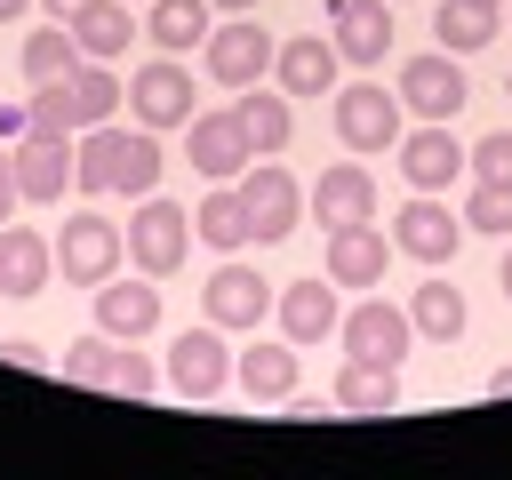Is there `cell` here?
Wrapping results in <instances>:
<instances>
[{"label":"cell","mask_w":512,"mask_h":480,"mask_svg":"<svg viewBox=\"0 0 512 480\" xmlns=\"http://www.w3.org/2000/svg\"><path fill=\"white\" fill-rule=\"evenodd\" d=\"M160 144H152V128H120V120H104V128H80V144H72V184L80 192H152L160 184Z\"/></svg>","instance_id":"obj_1"},{"label":"cell","mask_w":512,"mask_h":480,"mask_svg":"<svg viewBox=\"0 0 512 480\" xmlns=\"http://www.w3.org/2000/svg\"><path fill=\"white\" fill-rule=\"evenodd\" d=\"M56 368H64V384H104V392H128V400H144V392L160 384L152 360L128 352V336H104V328H96V336H72Z\"/></svg>","instance_id":"obj_2"},{"label":"cell","mask_w":512,"mask_h":480,"mask_svg":"<svg viewBox=\"0 0 512 480\" xmlns=\"http://www.w3.org/2000/svg\"><path fill=\"white\" fill-rule=\"evenodd\" d=\"M120 256H128L120 224H104L96 208L64 216V232H56V272H64L72 288H96V280H112V272H120Z\"/></svg>","instance_id":"obj_3"},{"label":"cell","mask_w":512,"mask_h":480,"mask_svg":"<svg viewBox=\"0 0 512 480\" xmlns=\"http://www.w3.org/2000/svg\"><path fill=\"white\" fill-rule=\"evenodd\" d=\"M240 200H248V232H256L264 248L288 240L296 216H304V184H296L280 160H248V168H240Z\"/></svg>","instance_id":"obj_4"},{"label":"cell","mask_w":512,"mask_h":480,"mask_svg":"<svg viewBox=\"0 0 512 480\" xmlns=\"http://www.w3.org/2000/svg\"><path fill=\"white\" fill-rule=\"evenodd\" d=\"M184 248H192V216H184L176 200H152V192H144V208L128 216V256H136V272H144V280H168V272L184 264Z\"/></svg>","instance_id":"obj_5"},{"label":"cell","mask_w":512,"mask_h":480,"mask_svg":"<svg viewBox=\"0 0 512 480\" xmlns=\"http://www.w3.org/2000/svg\"><path fill=\"white\" fill-rule=\"evenodd\" d=\"M232 384V352H224V328L208 320V328H184L176 344H168V392L176 400H216Z\"/></svg>","instance_id":"obj_6"},{"label":"cell","mask_w":512,"mask_h":480,"mask_svg":"<svg viewBox=\"0 0 512 480\" xmlns=\"http://www.w3.org/2000/svg\"><path fill=\"white\" fill-rule=\"evenodd\" d=\"M200 64H208V80H224V88H248V80H264V72H272V32H256V16L208 24V40H200Z\"/></svg>","instance_id":"obj_7"},{"label":"cell","mask_w":512,"mask_h":480,"mask_svg":"<svg viewBox=\"0 0 512 480\" xmlns=\"http://www.w3.org/2000/svg\"><path fill=\"white\" fill-rule=\"evenodd\" d=\"M464 96H472V80H464V64H456L448 48H432V56H408V64H400V104H416L424 120H456V112H464Z\"/></svg>","instance_id":"obj_8"},{"label":"cell","mask_w":512,"mask_h":480,"mask_svg":"<svg viewBox=\"0 0 512 480\" xmlns=\"http://www.w3.org/2000/svg\"><path fill=\"white\" fill-rule=\"evenodd\" d=\"M336 136H344L352 152H392V144H400V88H392V96H384L376 80L344 88V96H336Z\"/></svg>","instance_id":"obj_9"},{"label":"cell","mask_w":512,"mask_h":480,"mask_svg":"<svg viewBox=\"0 0 512 480\" xmlns=\"http://www.w3.org/2000/svg\"><path fill=\"white\" fill-rule=\"evenodd\" d=\"M456 240H464V216H448L432 192H416V200L392 216V248L416 256V264H456Z\"/></svg>","instance_id":"obj_10"},{"label":"cell","mask_w":512,"mask_h":480,"mask_svg":"<svg viewBox=\"0 0 512 480\" xmlns=\"http://www.w3.org/2000/svg\"><path fill=\"white\" fill-rule=\"evenodd\" d=\"M336 336H344V352H352V360H392V368H400V352H408L416 320H408L400 304L368 296V304H352V312L336 320Z\"/></svg>","instance_id":"obj_11"},{"label":"cell","mask_w":512,"mask_h":480,"mask_svg":"<svg viewBox=\"0 0 512 480\" xmlns=\"http://www.w3.org/2000/svg\"><path fill=\"white\" fill-rule=\"evenodd\" d=\"M128 104H136L144 128H184V120H192V72H184L176 56H152V64L128 80Z\"/></svg>","instance_id":"obj_12"},{"label":"cell","mask_w":512,"mask_h":480,"mask_svg":"<svg viewBox=\"0 0 512 480\" xmlns=\"http://www.w3.org/2000/svg\"><path fill=\"white\" fill-rule=\"evenodd\" d=\"M184 136H192V168H200V176H216V184H232V176L256 160V144H248V128H240V112H192V120H184Z\"/></svg>","instance_id":"obj_13"},{"label":"cell","mask_w":512,"mask_h":480,"mask_svg":"<svg viewBox=\"0 0 512 480\" xmlns=\"http://www.w3.org/2000/svg\"><path fill=\"white\" fill-rule=\"evenodd\" d=\"M328 32L344 64H384L392 48V0H328Z\"/></svg>","instance_id":"obj_14"},{"label":"cell","mask_w":512,"mask_h":480,"mask_svg":"<svg viewBox=\"0 0 512 480\" xmlns=\"http://www.w3.org/2000/svg\"><path fill=\"white\" fill-rule=\"evenodd\" d=\"M400 176H408L416 192H448V184L464 176V144L448 136V120H424L416 136H400Z\"/></svg>","instance_id":"obj_15"},{"label":"cell","mask_w":512,"mask_h":480,"mask_svg":"<svg viewBox=\"0 0 512 480\" xmlns=\"http://www.w3.org/2000/svg\"><path fill=\"white\" fill-rule=\"evenodd\" d=\"M384 256H392V240L376 232V216L368 224H328V280L336 288H376Z\"/></svg>","instance_id":"obj_16"},{"label":"cell","mask_w":512,"mask_h":480,"mask_svg":"<svg viewBox=\"0 0 512 480\" xmlns=\"http://www.w3.org/2000/svg\"><path fill=\"white\" fill-rule=\"evenodd\" d=\"M200 304H208L216 328H256V320L272 312V280H256L248 264H216L208 288H200Z\"/></svg>","instance_id":"obj_17"},{"label":"cell","mask_w":512,"mask_h":480,"mask_svg":"<svg viewBox=\"0 0 512 480\" xmlns=\"http://www.w3.org/2000/svg\"><path fill=\"white\" fill-rule=\"evenodd\" d=\"M8 160H16V192L24 200H64V184H72V136H24V144H8Z\"/></svg>","instance_id":"obj_18"},{"label":"cell","mask_w":512,"mask_h":480,"mask_svg":"<svg viewBox=\"0 0 512 480\" xmlns=\"http://www.w3.org/2000/svg\"><path fill=\"white\" fill-rule=\"evenodd\" d=\"M56 272V240L32 224H0V296H40Z\"/></svg>","instance_id":"obj_19"},{"label":"cell","mask_w":512,"mask_h":480,"mask_svg":"<svg viewBox=\"0 0 512 480\" xmlns=\"http://www.w3.org/2000/svg\"><path fill=\"white\" fill-rule=\"evenodd\" d=\"M336 40H320V32H296L288 48H272V72H280V88L288 96H328L336 88Z\"/></svg>","instance_id":"obj_20"},{"label":"cell","mask_w":512,"mask_h":480,"mask_svg":"<svg viewBox=\"0 0 512 480\" xmlns=\"http://www.w3.org/2000/svg\"><path fill=\"white\" fill-rule=\"evenodd\" d=\"M96 328L104 336H152L160 328V288H144V280H96Z\"/></svg>","instance_id":"obj_21"},{"label":"cell","mask_w":512,"mask_h":480,"mask_svg":"<svg viewBox=\"0 0 512 480\" xmlns=\"http://www.w3.org/2000/svg\"><path fill=\"white\" fill-rule=\"evenodd\" d=\"M336 280L320 288V280H288L280 288V336L288 344H320V336H336Z\"/></svg>","instance_id":"obj_22"},{"label":"cell","mask_w":512,"mask_h":480,"mask_svg":"<svg viewBox=\"0 0 512 480\" xmlns=\"http://www.w3.org/2000/svg\"><path fill=\"white\" fill-rule=\"evenodd\" d=\"M312 208H320V224H368L376 216V176L360 160H344V168H328L312 184Z\"/></svg>","instance_id":"obj_23"},{"label":"cell","mask_w":512,"mask_h":480,"mask_svg":"<svg viewBox=\"0 0 512 480\" xmlns=\"http://www.w3.org/2000/svg\"><path fill=\"white\" fill-rule=\"evenodd\" d=\"M336 408H344V416H392V408H400V368H392V360H344Z\"/></svg>","instance_id":"obj_24"},{"label":"cell","mask_w":512,"mask_h":480,"mask_svg":"<svg viewBox=\"0 0 512 480\" xmlns=\"http://www.w3.org/2000/svg\"><path fill=\"white\" fill-rule=\"evenodd\" d=\"M232 376H240L248 400H288L296 392V344L288 336L280 344H248V352H232Z\"/></svg>","instance_id":"obj_25"},{"label":"cell","mask_w":512,"mask_h":480,"mask_svg":"<svg viewBox=\"0 0 512 480\" xmlns=\"http://www.w3.org/2000/svg\"><path fill=\"white\" fill-rule=\"evenodd\" d=\"M64 96H72V128H104L112 112H120V80H112V64H96V56H80L72 64V80H64Z\"/></svg>","instance_id":"obj_26"},{"label":"cell","mask_w":512,"mask_h":480,"mask_svg":"<svg viewBox=\"0 0 512 480\" xmlns=\"http://www.w3.org/2000/svg\"><path fill=\"white\" fill-rule=\"evenodd\" d=\"M144 40L160 56H184L192 40H208V0H144Z\"/></svg>","instance_id":"obj_27"},{"label":"cell","mask_w":512,"mask_h":480,"mask_svg":"<svg viewBox=\"0 0 512 480\" xmlns=\"http://www.w3.org/2000/svg\"><path fill=\"white\" fill-rule=\"evenodd\" d=\"M232 112H240V128H248V144H256V160H272V152H280V144L296 136V112H288V96H264L256 80L240 88V104H232Z\"/></svg>","instance_id":"obj_28"},{"label":"cell","mask_w":512,"mask_h":480,"mask_svg":"<svg viewBox=\"0 0 512 480\" xmlns=\"http://www.w3.org/2000/svg\"><path fill=\"white\" fill-rule=\"evenodd\" d=\"M192 232H200L208 248H224V256H232V248H248L256 232H248V200H240V184H216V192L192 208Z\"/></svg>","instance_id":"obj_29"},{"label":"cell","mask_w":512,"mask_h":480,"mask_svg":"<svg viewBox=\"0 0 512 480\" xmlns=\"http://www.w3.org/2000/svg\"><path fill=\"white\" fill-rule=\"evenodd\" d=\"M72 40H80V56L112 64V56L136 40V16H128V0H96V8H80V16H72Z\"/></svg>","instance_id":"obj_30"},{"label":"cell","mask_w":512,"mask_h":480,"mask_svg":"<svg viewBox=\"0 0 512 480\" xmlns=\"http://www.w3.org/2000/svg\"><path fill=\"white\" fill-rule=\"evenodd\" d=\"M496 16H504V8H480V0H440L432 32H440V48H448V56H472V48H488V40H496Z\"/></svg>","instance_id":"obj_31"},{"label":"cell","mask_w":512,"mask_h":480,"mask_svg":"<svg viewBox=\"0 0 512 480\" xmlns=\"http://www.w3.org/2000/svg\"><path fill=\"white\" fill-rule=\"evenodd\" d=\"M72 64H80V40H72V24H40L32 40H24V80L40 88V80H72Z\"/></svg>","instance_id":"obj_32"},{"label":"cell","mask_w":512,"mask_h":480,"mask_svg":"<svg viewBox=\"0 0 512 480\" xmlns=\"http://www.w3.org/2000/svg\"><path fill=\"white\" fill-rule=\"evenodd\" d=\"M408 320H416V336H432V344H456V336H464V288H448V280H424V288H416V304H408Z\"/></svg>","instance_id":"obj_33"},{"label":"cell","mask_w":512,"mask_h":480,"mask_svg":"<svg viewBox=\"0 0 512 480\" xmlns=\"http://www.w3.org/2000/svg\"><path fill=\"white\" fill-rule=\"evenodd\" d=\"M464 232L512 240V184H480V176H472V192H464Z\"/></svg>","instance_id":"obj_34"},{"label":"cell","mask_w":512,"mask_h":480,"mask_svg":"<svg viewBox=\"0 0 512 480\" xmlns=\"http://www.w3.org/2000/svg\"><path fill=\"white\" fill-rule=\"evenodd\" d=\"M32 136H80V128H72L64 80H40V88H32Z\"/></svg>","instance_id":"obj_35"},{"label":"cell","mask_w":512,"mask_h":480,"mask_svg":"<svg viewBox=\"0 0 512 480\" xmlns=\"http://www.w3.org/2000/svg\"><path fill=\"white\" fill-rule=\"evenodd\" d=\"M464 168H472L480 184H512V128H496V136H480V144L464 152Z\"/></svg>","instance_id":"obj_36"},{"label":"cell","mask_w":512,"mask_h":480,"mask_svg":"<svg viewBox=\"0 0 512 480\" xmlns=\"http://www.w3.org/2000/svg\"><path fill=\"white\" fill-rule=\"evenodd\" d=\"M32 136V104H0V144H24Z\"/></svg>","instance_id":"obj_37"},{"label":"cell","mask_w":512,"mask_h":480,"mask_svg":"<svg viewBox=\"0 0 512 480\" xmlns=\"http://www.w3.org/2000/svg\"><path fill=\"white\" fill-rule=\"evenodd\" d=\"M0 360H8V368H48V352H40V344H24V336H8V344H0Z\"/></svg>","instance_id":"obj_38"},{"label":"cell","mask_w":512,"mask_h":480,"mask_svg":"<svg viewBox=\"0 0 512 480\" xmlns=\"http://www.w3.org/2000/svg\"><path fill=\"white\" fill-rule=\"evenodd\" d=\"M16 200H24V192H16V160H8V144H0V224H8Z\"/></svg>","instance_id":"obj_39"},{"label":"cell","mask_w":512,"mask_h":480,"mask_svg":"<svg viewBox=\"0 0 512 480\" xmlns=\"http://www.w3.org/2000/svg\"><path fill=\"white\" fill-rule=\"evenodd\" d=\"M40 8H48L56 24H72V16H80V8H96V0H40Z\"/></svg>","instance_id":"obj_40"},{"label":"cell","mask_w":512,"mask_h":480,"mask_svg":"<svg viewBox=\"0 0 512 480\" xmlns=\"http://www.w3.org/2000/svg\"><path fill=\"white\" fill-rule=\"evenodd\" d=\"M488 392L504 400V392H512V368H488Z\"/></svg>","instance_id":"obj_41"},{"label":"cell","mask_w":512,"mask_h":480,"mask_svg":"<svg viewBox=\"0 0 512 480\" xmlns=\"http://www.w3.org/2000/svg\"><path fill=\"white\" fill-rule=\"evenodd\" d=\"M208 8H224V16H256V0H208Z\"/></svg>","instance_id":"obj_42"},{"label":"cell","mask_w":512,"mask_h":480,"mask_svg":"<svg viewBox=\"0 0 512 480\" xmlns=\"http://www.w3.org/2000/svg\"><path fill=\"white\" fill-rule=\"evenodd\" d=\"M24 8H32V0H0V24H16V16H24Z\"/></svg>","instance_id":"obj_43"},{"label":"cell","mask_w":512,"mask_h":480,"mask_svg":"<svg viewBox=\"0 0 512 480\" xmlns=\"http://www.w3.org/2000/svg\"><path fill=\"white\" fill-rule=\"evenodd\" d=\"M496 288H504V304H512V248H504V272H496Z\"/></svg>","instance_id":"obj_44"},{"label":"cell","mask_w":512,"mask_h":480,"mask_svg":"<svg viewBox=\"0 0 512 480\" xmlns=\"http://www.w3.org/2000/svg\"><path fill=\"white\" fill-rule=\"evenodd\" d=\"M480 8H504V0H480Z\"/></svg>","instance_id":"obj_45"},{"label":"cell","mask_w":512,"mask_h":480,"mask_svg":"<svg viewBox=\"0 0 512 480\" xmlns=\"http://www.w3.org/2000/svg\"><path fill=\"white\" fill-rule=\"evenodd\" d=\"M504 96H512V80H504Z\"/></svg>","instance_id":"obj_46"},{"label":"cell","mask_w":512,"mask_h":480,"mask_svg":"<svg viewBox=\"0 0 512 480\" xmlns=\"http://www.w3.org/2000/svg\"><path fill=\"white\" fill-rule=\"evenodd\" d=\"M128 8H144V0H128Z\"/></svg>","instance_id":"obj_47"},{"label":"cell","mask_w":512,"mask_h":480,"mask_svg":"<svg viewBox=\"0 0 512 480\" xmlns=\"http://www.w3.org/2000/svg\"><path fill=\"white\" fill-rule=\"evenodd\" d=\"M504 8H512V0H504Z\"/></svg>","instance_id":"obj_48"}]
</instances>
